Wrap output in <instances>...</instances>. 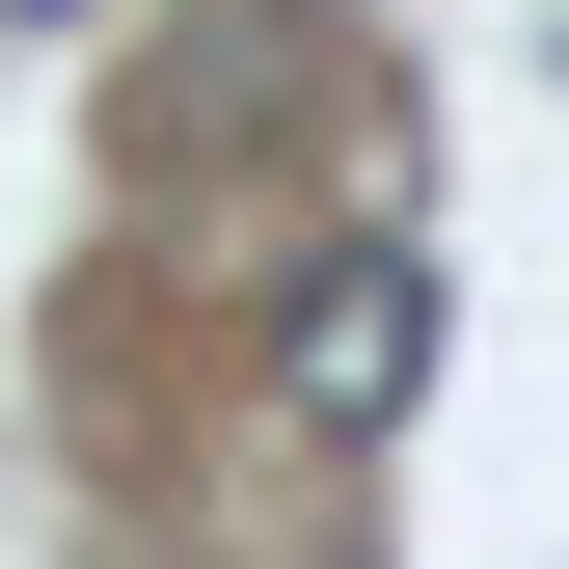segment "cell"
<instances>
[{
	"mask_svg": "<svg viewBox=\"0 0 569 569\" xmlns=\"http://www.w3.org/2000/svg\"><path fill=\"white\" fill-rule=\"evenodd\" d=\"M407 380H435V244H299L271 407H299V435H407Z\"/></svg>",
	"mask_w": 569,
	"mask_h": 569,
	"instance_id": "cell-1",
	"label": "cell"
}]
</instances>
